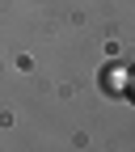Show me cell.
<instances>
[{"label":"cell","instance_id":"cell-1","mask_svg":"<svg viewBox=\"0 0 135 152\" xmlns=\"http://www.w3.org/2000/svg\"><path fill=\"white\" fill-rule=\"evenodd\" d=\"M127 97L135 102V68H131V80H127Z\"/></svg>","mask_w":135,"mask_h":152}]
</instances>
